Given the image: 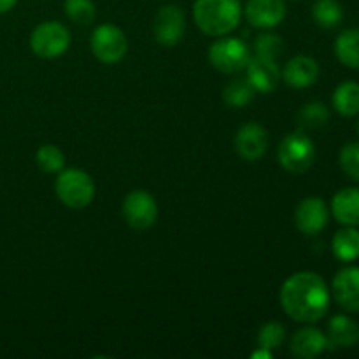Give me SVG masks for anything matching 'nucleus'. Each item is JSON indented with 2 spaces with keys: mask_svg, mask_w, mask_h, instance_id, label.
<instances>
[{
  "mask_svg": "<svg viewBox=\"0 0 359 359\" xmlns=\"http://www.w3.org/2000/svg\"><path fill=\"white\" fill-rule=\"evenodd\" d=\"M279 298L284 312L297 323L321 321L330 309V290L325 279L307 270L287 277Z\"/></svg>",
  "mask_w": 359,
  "mask_h": 359,
  "instance_id": "nucleus-1",
  "label": "nucleus"
},
{
  "mask_svg": "<svg viewBox=\"0 0 359 359\" xmlns=\"http://www.w3.org/2000/svg\"><path fill=\"white\" fill-rule=\"evenodd\" d=\"M193 18L196 27L205 35L223 37L231 34L241 23V0H196Z\"/></svg>",
  "mask_w": 359,
  "mask_h": 359,
  "instance_id": "nucleus-2",
  "label": "nucleus"
},
{
  "mask_svg": "<svg viewBox=\"0 0 359 359\" xmlns=\"http://www.w3.org/2000/svg\"><path fill=\"white\" fill-rule=\"evenodd\" d=\"M56 195L69 209H84L95 198V182L81 168H63L56 177Z\"/></svg>",
  "mask_w": 359,
  "mask_h": 359,
  "instance_id": "nucleus-3",
  "label": "nucleus"
},
{
  "mask_svg": "<svg viewBox=\"0 0 359 359\" xmlns=\"http://www.w3.org/2000/svg\"><path fill=\"white\" fill-rule=\"evenodd\" d=\"M277 160H279L280 167L290 174H305L316 160L314 140L305 133V130L287 133L279 144Z\"/></svg>",
  "mask_w": 359,
  "mask_h": 359,
  "instance_id": "nucleus-4",
  "label": "nucleus"
},
{
  "mask_svg": "<svg viewBox=\"0 0 359 359\" xmlns=\"http://www.w3.org/2000/svg\"><path fill=\"white\" fill-rule=\"evenodd\" d=\"M70 46V32L60 21H44L37 25L30 35V48L34 55L53 60L62 56Z\"/></svg>",
  "mask_w": 359,
  "mask_h": 359,
  "instance_id": "nucleus-5",
  "label": "nucleus"
},
{
  "mask_svg": "<svg viewBox=\"0 0 359 359\" xmlns=\"http://www.w3.org/2000/svg\"><path fill=\"white\" fill-rule=\"evenodd\" d=\"M249 60H251V53L242 39L223 35L209 48L210 65L223 74L241 72L245 69Z\"/></svg>",
  "mask_w": 359,
  "mask_h": 359,
  "instance_id": "nucleus-6",
  "label": "nucleus"
},
{
  "mask_svg": "<svg viewBox=\"0 0 359 359\" xmlns=\"http://www.w3.org/2000/svg\"><path fill=\"white\" fill-rule=\"evenodd\" d=\"M90 46L95 58L105 65H114V63L121 62L128 51V41H126L125 32L111 23H104L95 28L91 34Z\"/></svg>",
  "mask_w": 359,
  "mask_h": 359,
  "instance_id": "nucleus-7",
  "label": "nucleus"
},
{
  "mask_svg": "<svg viewBox=\"0 0 359 359\" xmlns=\"http://www.w3.org/2000/svg\"><path fill=\"white\" fill-rule=\"evenodd\" d=\"M121 214L130 228L144 231L156 223L158 203L146 189H133L123 200Z\"/></svg>",
  "mask_w": 359,
  "mask_h": 359,
  "instance_id": "nucleus-8",
  "label": "nucleus"
},
{
  "mask_svg": "<svg viewBox=\"0 0 359 359\" xmlns=\"http://www.w3.org/2000/svg\"><path fill=\"white\" fill-rule=\"evenodd\" d=\"M153 34L158 44L165 48H174L182 41L186 34V16L182 9L174 4L160 7L154 16Z\"/></svg>",
  "mask_w": 359,
  "mask_h": 359,
  "instance_id": "nucleus-9",
  "label": "nucleus"
},
{
  "mask_svg": "<svg viewBox=\"0 0 359 359\" xmlns=\"http://www.w3.org/2000/svg\"><path fill=\"white\" fill-rule=\"evenodd\" d=\"M330 209L318 196H309L298 203L294 210V224L304 235H318L328 226Z\"/></svg>",
  "mask_w": 359,
  "mask_h": 359,
  "instance_id": "nucleus-10",
  "label": "nucleus"
},
{
  "mask_svg": "<svg viewBox=\"0 0 359 359\" xmlns=\"http://www.w3.org/2000/svg\"><path fill=\"white\" fill-rule=\"evenodd\" d=\"M235 151L245 161H258L269 149V132L258 123H245L233 139Z\"/></svg>",
  "mask_w": 359,
  "mask_h": 359,
  "instance_id": "nucleus-11",
  "label": "nucleus"
},
{
  "mask_svg": "<svg viewBox=\"0 0 359 359\" xmlns=\"http://www.w3.org/2000/svg\"><path fill=\"white\" fill-rule=\"evenodd\" d=\"M245 79L249 81L256 93H272L280 81V70L276 60L263 58V56H251L245 65Z\"/></svg>",
  "mask_w": 359,
  "mask_h": 359,
  "instance_id": "nucleus-12",
  "label": "nucleus"
},
{
  "mask_svg": "<svg viewBox=\"0 0 359 359\" xmlns=\"http://www.w3.org/2000/svg\"><path fill=\"white\" fill-rule=\"evenodd\" d=\"M333 297L347 312L359 314V266H346L333 277Z\"/></svg>",
  "mask_w": 359,
  "mask_h": 359,
  "instance_id": "nucleus-13",
  "label": "nucleus"
},
{
  "mask_svg": "<svg viewBox=\"0 0 359 359\" xmlns=\"http://www.w3.org/2000/svg\"><path fill=\"white\" fill-rule=\"evenodd\" d=\"M245 20L255 28H273L286 18L284 0H249L245 4Z\"/></svg>",
  "mask_w": 359,
  "mask_h": 359,
  "instance_id": "nucleus-14",
  "label": "nucleus"
},
{
  "mask_svg": "<svg viewBox=\"0 0 359 359\" xmlns=\"http://www.w3.org/2000/svg\"><path fill=\"white\" fill-rule=\"evenodd\" d=\"M328 349V337H326L321 330L314 328V326L300 328L293 337H291L290 351L291 354L298 359L318 358Z\"/></svg>",
  "mask_w": 359,
  "mask_h": 359,
  "instance_id": "nucleus-15",
  "label": "nucleus"
},
{
  "mask_svg": "<svg viewBox=\"0 0 359 359\" xmlns=\"http://www.w3.org/2000/svg\"><path fill=\"white\" fill-rule=\"evenodd\" d=\"M280 77L291 88H297V90L309 88L319 79V63L312 56L298 55L284 65Z\"/></svg>",
  "mask_w": 359,
  "mask_h": 359,
  "instance_id": "nucleus-16",
  "label": "nucleus"
},
{
  "mask_svg": "<svg viewBox=\"0 0 359 359\" xmlns=\"http://www.w3.org/2000/svg\"><path fill=\"white\" fill-rule=\"evenodd\" d=\"M330 349H353L359 344V325L346 314H337L328 323Z\"/></svg>",
  "mask_w": 359,
  "mask_h": 359,
  "instance_id": "nucleus-17",
  "label": "nucleus"
},
{
  "mask_svg": "<svg viewBox=\"0 0 359 359\" xmlns=\"http://www.w3.org/2000/svg\"><path fill=\"white\" fill-rule=\"evenodd\" d=\"M332 214L344 226H359V188H344L333 196Z\"/></svg>",
  "mask_w": 359,
  "mask_h": 359,
  "instance_id": "nucleus-18",
  "label": "nucleus"
},
{
  "mask_svg": "<svg viewBox=\"0 0 359 359\" xmlns=\"http://www.w3.org/2000/svg\"><path fill=\"white\" fill-rule=\"evenodd\" d=\"M332 251L337 259L344 263L359 258V230L356 226H346L335 233L332 241Z\"/></svg>",
  "mask_w": 359,
  "mask_h": 359,
  "instance_id": "nucleus-19",
  "label": "nucleus"
},
{
  "mask_svg": "<svg viewBox=\"0 0 359 359\" xmlns=\"http://www.w3.org/2000/svg\"><path fill=\"white\" fill-rule=\"evenodd\" d=\"M335 55L342 65L359 70V28L344 30L337 37Z\"/></svg>",
  "mask_w": 359,
  "mask_h": 359,
  "instance_id": "nucleus-20",
  "label": "nucleus"
},
{
  "mask_svg": "<svg viewBox=\"0 0 359 359\" xmlns=\"http://www.w3.org/2000/svg\"><path fill=\"white\" fill-rule=\"evenodd\" d=\"M332 100L335 111L344 118H353L359 114V84L354 81L339 84Z\"/></svg>",
  "mask_w": 359,
  "mask_h": 359,
  "instance_id": "nucleus-21",
  "label": "nucleus"
},
{
  "mask_svg": "<svg viewBox=\"0 0 359 359\" xmlns=\"http://www.w3.org/2000/svg\"><path fill=\"white\" fill-rule=\"evenodd\" d=\"M312 18L321 28H335L344 20V7L339 0H316L312 6Z\"/></svg>",
  "mask_w": 359,
  "mask_h": 359,
  "instance_id": "nucleus-22",
  "label": "nucleus"
},
{
  "mask_svg": "<svg viewBox=\"0 0 359 359\" xmlns=\"http://www.w3.org/2000/svg\"><path fill=\"white\" fill-rule=\"evenodd\" d=\"M297 119L300 130H318L328 123L330 111L323 102H309L298 111Z\"/></svg>",
  "mask_w": 359,
  "mask_h": 359,
  "instance_id": "nucleus-23",
  "label": "nucleus"
},
{
  "mask_svg": "<svg viewBox=\"0 0 359 359\" xmlns=\"http://www.w3.org/2000/svg\"><path fill=\"white\" fill-rule=\"evenodd\" d=\"M256 97V90L249 84L248 79H233L228 83V86L223 91L224 104L230 107L242 109L248 104H251Z\"/></svg>",
  "mask_w": 359,
  "mask_h": 359,
  "instance_id": "nucleus-24",
  "label": "nucleus"
},
{
  "mask_svg": "<svg viewBox=\"0 0 359 359\" xmlns=\"http://www.w3.org/2000/svg\"><path fill=\"white\" fill-rule=\"evenodd\" d=\"M35 161H37V167L42 172L56 174V172L63 170V167H65V154L58 146L46 144V146L39 147L37 154H35Z\"/></svg>",
  "mask_w": 359,
  "mask_h": 359,
  "instance_id": "nucleus-25",
  "label": "nucleus"
},
{
  "mask_svg": "<svg viewBox=\"0 0 359 359\" xmlns=\"http://www.w3.org/2000/svg\"><path fill=\"white\" fill-rule=\"evenodd\" d=\"M63 11L67 18L77 25H90L97 16L93 0H65Z\"/></svg>",
  "mask_w": 359,
  "mask_h": 359,
  "instance_id": "nucleus-26",
  "label": "nucleus"
},
{
  "mask_svg": "<svg viewBox=\"0 0 359 359\" xmlns=\"http://www.w3.org/2000/svg\"><path fill=\"white\" fill-rule=\"evenodd\" d=\"M284 340H286V328L280 323L270 321L259 328L258 347H263V349H269L273 353V351L283 346Z\"/></svg>",
  "mask_w": 359,
  "mask_h": 359,
  "instance_id": "nucleus-27",
  "label": "nucleus"
},
{
  "mask_svg": "<svg viewBox=\"0 0 359 359\" xmlns=\"http://www.w3.org/2000/svg\"><path fill=\"white\" fill-rule=\"evenodd\" d=\"M284 51V41L280 35L272 34H259L255 39V55L263 56V58H272L276 60L277 56L283 55Z\"/></svg>",
  "mask_w": 359,
  "mask_h": 359,
  "instance_id": "nucleus-28",
  "label": "nucleus"
},
{
  "mask_svg": "<svg viewBox=\"0 0 359 359\" xmlns=\"http://www.w3.org/2000/svg\"><path fill=\"white\" fill-rule=\"evenodd\" d=\"M339 163L344 174L359 182V142H349L340 149Z\"/></svg>",
  "mask_w": 359,
  "mask_h": 359,
  "instance_id": "nucleus-29",
  "label": "nucleus"
},
{
  "mask_svg": "<svg viewBox=\"0 0 359 359\" xmlns=\"http://www.w3.org/2000/svg\"><path fill=\"white\" fill-rule=\"evenodd\" d=\"M252 359H272L273 358V353L269 349H263V347H258V351H255V353L251 354Z\"/></svg>",
  "mask_w": 359,
  "mask_h": 359,
  "instance_id": "nucleus-30",
  "label": "nucleus"
},
{
  "mask_svg": "<svg viewBox=\"0 0 359 359\" xmlns=\"http://www.w3.org/2000/svg\"><path fill=\"white\" fill-rule=\"evenodd\" d=\"M18 0H0V14H6L16 6Z\"/></svg>",
  "mask_w": 359,
  "mask_h": 359,
  "instance_id": "nucleus-31",
  "label": "nucleus"
},
{
  "mask_svg": "<svg viewBox=\"0 0 359 359\" xmlns=\"http://www.w3.org/2000/svg\"><path fill=\"white\" fill-rule=\"evenodd\" d=\"M358 133H359V121H358Z\"/></svg>",
  "mask_w": 359,
  "mask_h": 359,
  "instance_id": "nucleus-32",
  "label": "nucleus"
}]
</instances>
